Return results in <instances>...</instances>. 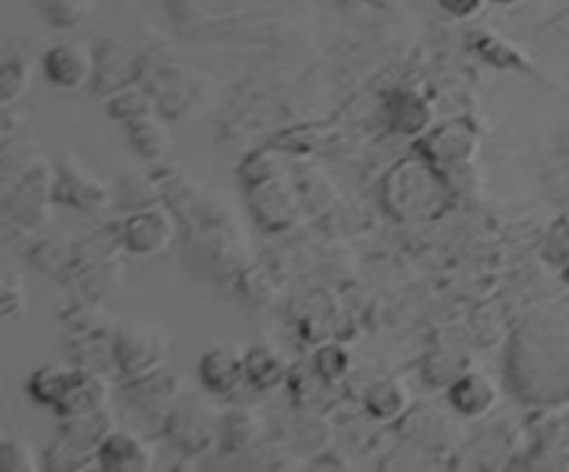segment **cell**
Listing matches in <instances>:
<instances>
[{"label":"cell","mask_w":569,"mask_h":472,"mask_svg":"<svg viewBox=\"0 0 569 472\" xmlns=\"http://www.w3.org/2000/svg\"><path fill=\"white\" fill-rule=\"evenodd\" d=\"M117 370L128 378H142L156 372L167 359V337L156 322L126 320L114 331Z\"/></svg>","instance_id":"cell-1"},{"label":"cell","mask_w":569,"mask_h":472,"mask_svg":"<svg viewBox=\"0 0 569 472\" xmlns=\"http://www.w3.org/2000/svg\"><path fill=\"white\" fill-rule=\"evenodd\" d=\"M176 237V217L167 205H144L122 225V244L137 255H156Z\"/></svg>","instance_id":"cell-2"},{"label":"cell","mask_w":569,"mask_h":472,"mask_svg":"<svg viewBox=\"0 0 569 472\" xmlns=\"http://www.w3.org/2000/svg\"><path fill=\"white\" fill-rule=\"evenodd\" d=\"M44 78L59 89H83L89 81H94L98 72V56L81 42H59L44 53L42 59Z\"/></svg>","instance_id":"cell-3"},{"label":"cell","mask_w":569,"mask_h":472,"mask_svg":"<svg viewBox=\"0 0 569 472\" xmlns=\"http://www.w3.org/2000/svg\"><path fill=\"white\" fill-rule=\"evenodd\" d=\"M53 198L59 203L72 205L78 211H87V214H98L109 205V189L87 170V167L78 164L76 159L67 155L64 161L56 170V192Z\"/></svg>","instance_id":"cell-4"},{"label":"cell","mask_w":569,"mask_h":472,"mask_svg":"<svg viewBox=\"0 0 569 472\" xmlns=\"http://www.w3.org/2000/svg\"><path fill=\"white\" fill-rule=\"evenodd\" d=\"M200 381L214 394L237 392L248 381V350L233 342L214 344L200 361Z\"/></svg>","instance_id":"cell-5"},{"label":"cell","mask_w":569,"mask_h":472,"mask_svg":"<svg viewBox=\"0 0 569 472\" xmlns=\"http://www.w3.org/2000/svg\"><path fill=\"white\" fill-rule=\"evenodd\" d=\"M109 400L111 381L106 378V372L89 370V366H76V375H72L64 398L56 403V414H59L61 420H70V416H81L89 414V411L106 409Z\"/></svg>","instance_id":"cell-6"},{"label":"cell","mask_w":569,"mask_h":472,"mask_svg":"<svg viewBox=\"0 0 569 472\" xmlns=\"http://www.w3.org/2000/svg\"><path fill=\"white\" fill-rule=\"evenodd\" d=\"M209 414H214V411L206 403H200V400H178L176 409L167 416L164 428L172 436V442L181 444V448H206V442L214 436V431H220V420Z\"/></svg>","instance_id":"cell-7"},{"label":"cell","mask_w":569,"mask_h":472,"mask_svg":"<svg viewBox=\"0 0 569 472\" xmlns=\"http://www.w3.org/2000/svg\"><path fill=\"white\" fill-rule=\"evenodd\" d=\"M178 400H181L178 381L170 372H148L142 378H133V383L128 386V405H137L142 416H153V420L159 416L161 422H167Z\"/></svg>","instance_id":"cell-8"},{"label":"cell","mask_w":569,"mask_h":472,"mask_svg":"<svg viewBox=\"0 0 569 472\" xmlns=\"http://www.w3.org/2000/svg\"><path fill=\"white\" fill-rule=\"evenodd\" d=\"M98 464L114 472H148L156 459L150 444L133 431H114L98 450Z\"/></svg>","instance_id":"cell-9"},{"label":"cell","mask_w":569,"mask_h":472,"mask_svg":"<svg viewBox=\"0 0 569 472\" xmlns=\"http://www.w3.org/2000/svg\"><path fill=\"white\" fill-rule=\"evenodd\" d=\"M450 403L465 416H481L498 403V386L481 372H467L450 386Z\"/></svg>","instance_id":"cell-10"},{"label":"cell","mask_w":569,"mask_h":472,"mask_svg":"<svg viewBox=\"0 0 569 472\" xmlns=\"http://www.w3.org/2000/svg\"><path fill=\"white\" fill-rule=\"evenodd\" d=\"M117 431L114 425V416H111L109 409H98V411H89V414L81 416H70L61 428V436L70 439L72 444H78L81 450L87 453L98 455L100 444Z\"/></svg>","instance_id":"cell-11"},{"label":"cell","mask_w":569,"mask_h":472,"mask_svg":"<svg viewBox=\"0 0 569 472\" xmlns=\"http://www.w3.org/2000/svg\"><path fill=\"white\" fill-rule=\"evenodd\" d=\"M78 364H64V361H50V364H42L39 370L31 372L28 378V392H31L33 400H39L42 405H50L56 409L61 398H64L67 386H70L72 375H76Z\"/></svg>","instance_id":"cell-12"},{"label":"cell","mask_w":569,"mask_h":472,"mask_svg":"<svg viewBox=\"0 0 569 472\" xmlns=\"http://www.w3.org/2000/svg\"><path fill=\"white\" fill-rule=\"evenodd\" d=\"M126 125L133 148H137L144 159H159V155H164L167 148H170V131H167V125L161 122V117L156 114V109L148 111V114L133 117Z\"/></svg>","instance_id":"cell-13"},{"label":"cell","mask_w":569,"mask_h":472,"mask_svg":"<svg viewBox=\"0 0 569 472\" xmlns=\"http://www.w3.org/2000/svg\"><path fill=\"white\" fill-rule=\"evenodd\" d=\"M264 422L253 409H231L220 416V442L228 450H244L253 442H259Z\"/></svg>","instance_id":"cell-14"},{"label":"cell","mask_w":569,"mask_h":472,"mask_svg":"<svg viewBox=\"0 0 569 472\" xmlns=\"http://www.w3.org/2000/svg\"><path fill=\"white\" fill-rule=\"evenodd\" d=\"M406 405H409V389L398 378H381L367 392V409L378 420H392V416L403 414Z\"/></svg>","instance_id":"cell-15"},{"label":"cell","mask_w":569,"mask_h":472,"mask_svg":"<svg viewBox=\"0 0 569 472\" xmlns=\"http://www.w3.org/2000/svg\"><path fill=\"white\" fill-rule=\"evenodd\" d=\"M287 375V364L281 355L267 344L248 348V383L256 389H272Z\"/></svg>","instance_id":"cell-16"},{"label":"cell","mask_w":569,"mask_h":472,"mask_svg":"<svg viewBox=\"0 0 569 472\" xmlns=\"http://www.w3.org/2000/svg\"><path fill=\"white\" fill-rule=\"evenodd\" d=\"M133 72V56L128 53L122 44L106 42L98 53V72H94V81L109 83L111 92L128 87V78Z\"/></svg>","instance_id":"cell-17"},{"label":"cell","mask_w":569,"mask_h":472,"mask_svg":"<svg viewBox=\"0 0 569 472\" xmlns=\"http://www.w3.org/2000/svg\"><path fill=\"white\" fill-rule=\"evenodd\" d=\"M0 466L9 472H37L42 470L37 448L20 433H3L0 436Z\"/></svg>","instance_id":"cell-18"},{"label":"cell","mask_w":569,"mask_h":472,"mask_svg":"<svg viewBox=\"0 0 569 472\" xmlns=\"http://www.w3.org/2000/svg\"><path fill=\"white\" fill-rule=\"evenodd\" d=\"M26 275H22L14 264H6L3 275H0V314H3L6 320H14V317L26 314Z\"/></svg>","instance_id":"cell-19"},{"label":"cell","mask_w":569,"mask_h":472,"mask_svg":"<svg viewBox=\"0 0 569 472\" xmlns=\"http://www.w3.org/2000/svg\"><path fill=\"white\" fill-rule=\"evenodd\" d=\"M39 9L53 26L76 28L87 20L92 6H89V0H39Z\"/></svg>","instance_id":"cell-20"},{"label":"cell","mask_w":569,"mask_h":472,"mask_svg":"<svg viewBox=\"0 0 569 472\" xmlns=\"http://www.w3.org/2000/svg\"><path fill=\"white\" fill-rule=\"evenodd\" d=\"M148 111H153V103H150L148 94L137 87L117 89V92L109 98V114H114L117 120L122 122H131L133 117L148 114Z\"/></svg>","instance_id":"cell-21"},{"label":"cell","mask_w":569,"mask_h":472,"mask_svg":"<svg viewBox=\"0 0 569 472\" xmlns=\"http://www.w3.org/2000/svg\"><path fill=\"white\" fill-rule=\"evenodd\" d=\"M395 109V125L406 133H417L428 125L431 120V111H428L426 100L415 98V94H400L398 103H392Z\"/></svg>","instance_id":"cell-22"},{"label":"cell","mask_w":569,"mask_h":472,"mask_svg":"<svg viewBox=\"0 0 569 472\" xmlns=\"http://www.w3.org/2000/svg\"><path fill=\"white\" fill-rule=\"evenodd\" d=\"M31 87V67L28 61L6 59L3 76H0V94H3V106H14L17 98L28 92Z\"/></svg>","instance_id":"cell-23"},{"label":"cell","mask_w":569,"mask_h":472,"mask_svg":"<svg viewBox=\"0 0 569 472\" xmlns=\"http://www.w3.org/2000/svg\"><path fill=\"white\" fill-rule=\"evenodd\" d=\"M94 453H87L78 444H72L67 436H59L48 450V466L50 470H87L89 459Z\"/></svg>","instance_id":"cell-24"},{"label":"cell","mask_w":569,"mask_h":472,"mask_svg":"<svg viewBox=\"0 0 569 472\" xmlns=\"http://www.w3.org/2000/svg\"><path fill=\"white\" fill-rule=\"evenodd\" d=\"M348 353H345L342 348H337V344H328V348H322L320 353H317V370H320L328 381L342 378L345 372H348Z\"/></svg>","instance_id":"cell-25"},{"label":"cell","mask_w":569,"mask_h":472,"mask_svg":"<svg viewBox=\"0 0 569 472\" xmlns=\"http://www.w3.org/2000/svg\"><path fill=\"white\" fill-rule=\"evenodd\" d=\"M439 6L453 17H472L481 11L483 0H439Z\"/></svg>","instance_id":"cell-26"},{"label":"cell","mask_w":569,"mask_h":472,"mask_svg":"<svg viewBox=\"0 0 569 472\" xmlns=\"http://www.w3.org/2000/svg\"><path fill=\"white\" fill-rule=\"evenodd\" d=\"M492 3H498V6H517V3H522V0H492Z\"/></svg>","instance_id":"cell-27"}]
</instances>
